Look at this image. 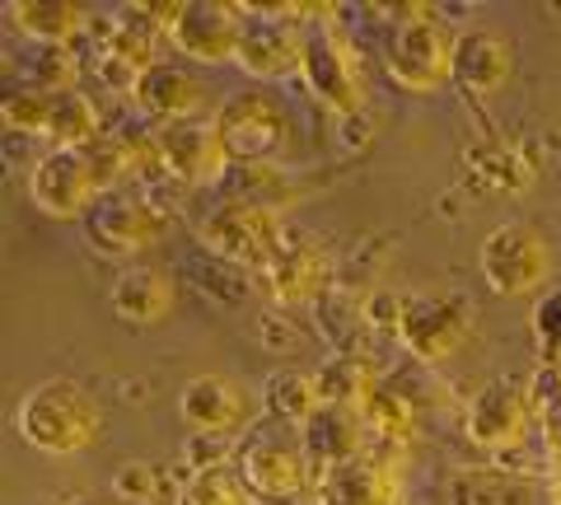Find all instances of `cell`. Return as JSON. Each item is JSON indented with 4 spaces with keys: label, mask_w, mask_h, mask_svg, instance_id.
<instances>
[{
    "label": "cell",
    "mask_w": 561,
    "mask_h": 505,
    "mask_svg": "<svg viewBox=\"0 0 561 505\" xmlns=\"http://www.w3.org/2000/svg\"><path fill=\"white\" fill-rule=\"evenodd\" d=\"M243 33V5H220V0H183L169 14V43L183 51L187 61L220 66L234 61Z\"/></svg>",
    "instance_id": "obj_11"
},
{
    "label": "cell",
    "mask_w": 561,
    "mask_h": 505,
    "mask_svg": "<svg viewBox=\"0 0 561 505\" xmlns=\"http://www.w3.org/2000/svg\"><path fill=\"white\" fill-rule=\"evenodd\" d=\"M99 197L103 187L84 150H47L28 169V202L51 220H84Z\"/></svg>",
    "instance_id": "obj_8"
},
{
    "label": "cell",
    "mask_w": 561,
    "mask_h": 505,
    "mask_svg": "<svg viewBox=\"0 0 561 505\" xmlns=\"http://www.w3.org/2000/svg\"><path fill=\"white\" fill-rule=\"evenodd\" d=\"M262 286H267L276 305L319 300L328 286V257L319 249H309V243H280L267 257V267H262Z\"/></svg>",
    "instance_id": "obj_19"
},
{
    "label": "cell",
    "mask_w": 561,
    "mask_h": 505,
    "mask_svg": "<svg viewBox=\"0 0 561 505\" xmlns=\"http://www.w3.org/2000/svg\"><path fill=\"white\" fill-rule=\"evenodd\" d=\"M538 422H542V435H548L552 459L561 463V408H557V412H548V416H538Z\"/></svg>",
    "instance_id": "obj_33"
},
{
    "label": "cell",
    "mask_w": 561,
    "mask_h": 505,
    "mask_svg": "<svg viewBox=\"0 0 561 505\" xmlns=\"http://www.w3.org/2000/svg\"><path fill=\"white\" fill-rule=\"evenodd\" d=\"M51 108H57V94L28 84V90L5 94V103H0V117H5V127L24 131V136H47L51 131Z\"/></svg>",
    "instance_id": "obj_30"
},
{
    "label": "cell",
    "mask_w": 561,
    "mask_h": 505,
    "mask_svg": "<svg viewBox=\"0 0 561 505\" xmlns=\"http://www.w3.org/2000/svg\"><path fill=\"white\" fill-rule=\"evenodd\" d=\"M10 20L38 47H70V38H80L90 14H84V5H70V0H20V5H10Z\"/></svg>",
    "instance_id": "obj_22"
},
{
    "label": "cell",
    "mask_w": 561,
    "mask_h": 505,
    "mask_svg": "<svg viewBox=\"0 0 561 505\" xmlns=\"http://www.w3.org/2000/svg\"><path fill=\"white\" fill-rule=\"evenodd\" d=\"M179 416L187 431L197 435H234L249 416V398L234 379L225 375H197L187 379L183 393H179Z\"/></svg>",
    "instance_id": "obj_15"
},
{
    "label": "cell",
    "mask_w": 561,
    "mask_h": 505,
    "mask_svg": "<svg viewBox=\"0 0 561 505\" xmlns=\"http://www.w3.org/2000/svg\"><path fill=\"white\" fill-rule=\"evenodd\" d=\"M197 239L206 243V253L225 257V263H249L267 267V257L280 249V225L267 206L230 197L197 220Z\"/></svg>",
    "instance_id": "obj_5"
},
{
    "label": "cell",
    "mask_w": 561,
    "mask_h": 505,
    "mask_svg": "<svg viewBox=\"0 0 561 505\" xmlns=\"http://www.w3.org/2000/svg\"><path fill=\"white\" fill-rule=\"evenodd\" d=\"M262 398H267V408L280 416V422H295V426H305L309 416L323 408L313 375H300V370H276L267 379V389H262Z\"/></svg>",
    "instance_id": "obj_25"
},
{
    "label": "cell",
    "mask_w": 561,
    "mask_h": 505,
    "mask_svg": "<svg viewBox=\"0 0 561 505\" xmlns=\"http://www.w3.org/2000/svg\"><path fill=\"white\" fill-rule=\"evenodd\" d=\"M360 422H365V431L383 435V440H402V435H412L416 416H412V403L402 393L383 389V385H370L365 398H360Z\"/></svg>",
    "instance_id": "obj_27"
},
{
    "label": "cell",
    "mask_w": 561,
    "mask_h": 505,
    "mask_svg": "<svg viewBox=\"0 0 561 505\" xmlns=\"http://www.w3.org/2000/svg\"><path fill=\"white\" fill-rule=\"evenodd\" d=\"M103 431V412L90 389L70 385V379H47L20 403V435L38 455H80L90 449Z\"/></svg>",
    "instance_id": "obj_1"
},
{
    "label": "cell",
    "mask_w": 561,
    "mask_h": 505,
    "mask_svg": "<svg viewBox=\"0 0 561 505\" xmlns=\"http://www.w3.org/2000/svg\"><path fill=\"white\" fill-rule=\"evenodd\" d=\"M534 346H538V360L548 370H561V290L538 295L534 305Z\"/></svg>",
    "instance_id": "obj_31"
},
{
    "label": "cell",
    "mask_w": 561,
    "mask_h": 505,
    "mask_svg": "<svg viewBox=\"0 0 561 505\" xmlns=\"http://www.w3.org/2000/svg\"><path fill=\"white\" fill-rule=\"evenodd\" d=\"M216 131L225 150H230V160L239 164H262L272 160V154L286 146V108H280V99L262 94V90H243V94H230L216 108Z\"/></svg>",
    "instance_id": "obj_6"
},
{
    "label": "cell",
    "mask_w": 561,
    "mask_h": 505,
    "mask_svg": "<svg viewBox=\"0 0 561 505\" xmlns=\"http://www.w3.org/2000/svg\"><path fill=\"white\" fill-rule=\"evenodd\" d=\"M61 505H99V501H90V496H70V501H61Z\"/></svg>",
    "instance_id": "obj_34"
},
{
    "label": "cell",
    "mask_w": 561,
    "mask_h": 505,
    "mask_svg": "<svg viewBox=\"0 0 561 505\" xmlns=\"http://www.w3.org/2000/svg\"><path fill=\"white\" fill-rule=\"evenodd\" d=\"M113 486H117V496H122V501L150 505V501H154V486H160V482H154V468H150V463H127V468L117 473Z\"/></svg>",
    "instance_id": "obj_32"
},
{
    "label": "cell",
    "mask_w": 561,
    "mask_h": 505,
    "mask_svg": "<svg viewBox=\"0 0 561 505\" xmlns=\"http://www.w3.org/2000/svg\"><path fill=\"white\" fill-rule=\"evenodd\" d=\"M313 385H319V403L360 408V398H365V389H370L375 379L365 375L351 356H337V360H328L323 370H313Z\"/></svg>",
    "instance_id": "obj_29"
},
{
    "label": "cell",
    "mask_w": 561,
    "mask_h": 505,
    "mask_svg": "<svg viewBox=\"0 0 561 505\" xmlns=\"http://www.w3.org/2000/svg\"><path fill=\"white\" fill-rule=\"evenodd\" d=\"M108 300L113 313L131 328H150V323H164L169 309H173V282L160 267H127L113 276L108 286Z\"/></svg>",
    "instance_id": "obj_20"
},
{
    "label": "cell",
    "mask_w": 561,
    "mask_h": 505,
    "mask_svg": "<svg viewBox=\"0 0 561 505\" xmlns=\"http://www.w3.org/2000/svg\"><path fill=\"white\" fill-rule=\"evenodd\" d=\"M478 267L486 276V290L515 300V295H534L542 282H548L552 249H548V239H542L534 225L505 220V225H496V230L482 239Z\"/></svg>",
    "instance_id": "obj_4"
},
{
    "label": "cell",
    "mask_w": 561,
    "mask_h": 505,
    "mask_svg": "<svg viewBox=\"0 0 561 505\" xmlns=\"http://www.w3.org/2000/svg\"><path fill=\"white\" fill-rule=\"evenodd\" d=\"M179 505H253V492L243 486V478L234 468H202V473H187V482L179 486Z\"/></svg>",
    "instance_id": "obj_26"
},
{
    "label": "cell",
    "mask_w": 561,
    "mask_h": 505,
    "mask_svg": "<svg viewBox=\"0 0 561 505\" xmlns=\"http://www.w3.org/2000/svg\"><path fill=\"white\" fill-rule=\"evenodd\" d=\"M534 393H529V379H491L472 393V403L463 412V431L478 449H511L524 440V431L534 422Z\"/></svg>",
    "instance_id": "obj_10"
},
{
    "label": "cell",
    "mask_w": 561,
    "mask_h": 505,
    "mask_svg": "<svg viewBox=\"0 0 561 505\" xmlns=\"http://www.w3.org/2000/svg\"><path fill=\"white\" fill-rule=\"evenodd\" d=\"M300 445L309 449V459H313L319 473H332V468H342V463L365 459V422H360V408L323 403L300 426Z\"/></svg>",
    "instance_id": "obj_16"
},
{
    "label": "cell",
    "mask_w": 561,
    "mask_h": 505,
    "mask_svg": "<svg viewBox=\"0 0 561 505\" xmlns=\"http://www.w3.org/2000/svg\"><path fill=\"white\" fill-rule=\"evenodd\" d=\"M454 505H529V486L501 468H468L454 482Z\"/></svg>",
    "instance_id": "obj_24"
},
{
    "label": "cell",
    "mask_w": 561,
    "mask_h": 505,
    "mask_svg": "<svg viewBox=\"0 0 561 505\" xmlns=\"http://www.w3.org/2000/svg\"><path fill=\"white\" fill-rule=\"evenodd\" d=\"M511 80V47L486 28L454 33V84L472 99H491Z\"/></svg>",
    "instance_id": "obj_18"
},
{
    "label": "cell",
    "mask_w": 561,
    "mask_h": 505,
    "mask_svg": "<svg viewBox=\"0 0 561 505\" xmlns=\"http://www.w3.org/2000/svg\"><path fill=\"white\" fill-rule=\"evenodd\" d=\"M393 337L402 342V352H412L416 360L440 365L459 352L468 337V305L459 295H408L398 309Z\"/></svg>",
    "instance_id": "obj_9"
},
{
    "label": "cell",
    "mask_w": 561,
    "mask_h": 505,
    "mask_svg": "<svg viewBox=\"0 0 561 505\" xmlns=\"http://www.w3.org/2000/svg\"><path fill=\"white\" fill-rule=\"evenodd\" d=\"M131 103L140 113L160 117V122H187V117L202 113L206 84H202L197 71H187V66H154V71L136 76Z\"/></svg>",
    "instance_id": "obj_17"
},
{
    "label": "cell",
    "mask_w": 561,
    "mask_h": 505,
    "mask_svg": "<svg viewBox=\"0 0 561 505\" xmlns=\"http://www.w3.org/2000/svg\"><path fill=\"white\" fill-rule=\"evenodd\" d=\"M383 66L412 94H435L454 80V33L435 24L426 10H412L383 38Z\"/></svg>",
    "instance_id": "obj_2"
},
{
    "label": "cell",
    "mask_w": 561,
    "mask_h": 505,
    "mask_svg": "<svg viewBox=\"0 0 561 505\" xmlns=\"http://www.w3.org/2000/svg\"><path fill=\"white\" fill-rule=\"evenodd\" d=\"M90 154V164L99 173V187H117V183H131L140 173V160H146V150H140L131 136H99V141L84 150Z\"/></svg>",
    "instance_id": "obj_28"
},
{
    "label": "cell",
    "mask_w": 561,
    "mask_h": 505,
    "mask_svg": "<svg viewBox=\"0 0 561 505\" xmlns=\"http://www.w3.org/2000/svg\"><path fill=\"white\" fill-rule=\"evenodd\" d=\"M239 478L253 492V501L290 505L309 492L313 459L300 440H290V435H257V440H249L239 455Z\"/></svg>",
    "instance_id": "obj_7"
},
{
    "label": "cell",
    "mask_w": 561,
    "mask_h": 505,
    "mask_svg": "<svg viewBox=\"0 0 561 505\" xmlns=\"http://www.w3.org/2000/svg\"><path fill=\"white\" fill-rule=\"evenodd\" d=\"M80 225H84V239H90L99 253H136L160 239V230H164L160 211L131 193H103Z\"/></svg>",
    "instance_id": "obj_14"
},
{
    "label": "cell",
    "mask_w": 561,
    "mask_h": 505,
    "mask_svg": "<svg viewBox=\"0 0 561 505\" xmlns=\"http://www.w3.org/2000/svg\"><path fill=\"white\" fill-rule=\"evenodd\" d=\"M398 478L389 463L379 459H356L323 473L319 482V505H398Z\"/></svg>",
    "instance_id": "obj_21"
},
{
    "label": "cell",
    "mask_w": 561,
    "mask_h": 505,
    "mask_svg": "<svg viewBox=\"0 0 561 505\" xmlns=\"http://www.w3.org/2000/svg\"><path fill=\"white\" fill-rule=\"evenodd\" d=\"M305 10L290 5H243V33H239V51L234 66L249 80H286L305 66Z\"/></svg>",
    "instance_id": "obj_3"
},
{
    "label": "cell",
    "mask_w": 561,
    "mask_h": 505,
    "mask_svg": "<svg viewBox=\"0 0 561 505\" xmlns=\"http://www.w3.org/2000/svg\"><path fill=\"white\" fill-rule=\"evenodd\" d=\"M300 76L309 84V94L323 103L332 113H356L365 103V84H360V71L351 61L346 43L337 38L332 28H309L305 33V66Z\"/></svg>",
    "instance_id": "obj_13"
},
{
    "label": "cell",
    "mask_w": 561,
    "mask_h": 505,
    "mask_svg": "<svg viewBox=\"0 0 561 505\" xmlns=\"http://www.w3.org/2000/svg\"><path fill=\"white\" fill-rule=\"evenodd\" d=\"M150 505H154V501H150Z\"/></svg>",
    "instance_id": "obj_35"
},
{
    "label": "cell",
    "mask_w": 561,
    "mask_h": 505,
    "mask_svg": "<svg viewBox=\"0 0 561 505\" xmlns=\"http://www.w3.org/2000/svg\"><path fill=\"white\" fill-rule=\"evenodd\" d=\"M103 136V122H99V108L90 94H57V108H51V131L47 141L51 150H90Z\"/></svg>",
    "instance_id": "obj_23"
},
{
    "label": "cell",
    "mask_w": 561,
    "mask_h": 505,
    "mask_svg": "<svg viewBox=\"0 0 561 505\" xmlns=\"http://www.w3.org/2000/svg\"><path fill=\"white\" fill-rule=\"evenodd\" d=\"M150 150L173 179L183 183H216L230 169V150H225L216 122L187 117V122H160L150 136Z\"/></svg>",
    "instance_id": "obj_12"
}]
</instances>
